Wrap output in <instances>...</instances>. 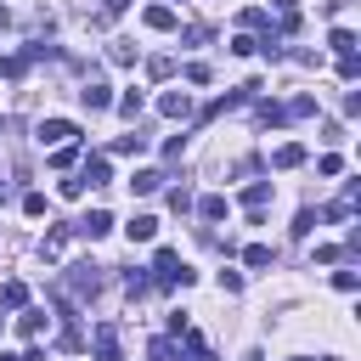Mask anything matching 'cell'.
<instances>
[{"instance_id":"cell-1","label":"cell","mask_w":361,"mask_h":361,"mask_svg":"<svg viewBox=\"0 0 361 361\" xmlns=\"http://www.w3.org/2000/svg\"><path fill=\"white\" fill-rule=\"evenodd\" d=\"M152 271H158V282H180V288H192V271L180 265V254H175V248H158Z\"/></svg>"},{"instance_id":"cell-2","label":"cell","mask_w":361,"mask_h":361,"mask_svg":"<svg viewBox=\"0 0 361 361\" xmlns=\"http://www.w3.org/2000/svg\"><path fill=\"white\" fill-rule=\"evenodd\" d=\"M90 344H96V361H124L118 355V322H96Z\"/></svg>"},{"instance_id":"cell-3","label":"cell","mask_w":361,"mask_h":361,"mask_svg":"<svg viewBox=\"0 0 361 361\" xmlns=\"http://www.w3.org/2000/svg\"><path fill=\"white\" fill-rule=\"evenodd\" d=\"M73 135H79L73 118H45V124H39V147H62V141H73Z\"/></svg>"},{"instance_id":"cell-4","label":"cell","mask_w":361,"mask_h":361,"mask_svg":"<svg viewBox=\"0 0 361 361\" xmlns=\"http://www.w3.org/2000/svg\"><path fill=\"white\" fill-rule=\"evenodd\" d=\"M68 271H73V276H68V282H73V293H79V299H85V293L96 299V288H102V265H90V259H85V265H68Z\"/></svg>"},{"instance_id":"cell-5","label":"cell","mask_w":361,"mask_h":361,"mask_svg":"<svg viewBox=\"0 0 361 361\" xmlns=\"http://www.w3.org/2000/svg\"><path fill=\"white\" fill-rule=\"evenodd\" d=\"M73 231H79V237H90V243H96V237H107V231H113V214H107V209H90V214H85V220H79V226H73Z\"/></svg>"},{"instance_id":"cell-6","label":"cell","mask_w":361,"mask_h":361,"mask_svg":"<svg viewBox=\"0 0 361 361\" xmlns=\"http://www.w3.org/2000/svg\"><path fill=\"white\" fill-rule=\"evenodd\" d=\"M158 113H164V118H186V113H192V96H186V90H164V96H158Z\"/></svg>"},{"instance_id":"cell-7","label":"cell","mask_w":361,"mask_h":361,"mask_svg":"<svg viewBox=\"0 0 361 361\" xmlns=\"http://www.w3.org/2000/svg\"><path fill=\"white\" fill-rule=\"evenodd\" d=\"M79 102H85V107H90V113H102V107H113V90H107V85H102V79H90V85H85V90H79Z\"/></svg>"},{"instance_id":"cell-8","label":"cell","mask_w":361,"mask_h":361,"mask_svg":"<svg viewBox=\"0 0 361 361\" xmlns=\"http://www.w3.org/2000/svg\"><path fill=\"white\" fill-rule=\"evenodd\" d=\"M141 23H147V28H158V34H169V28H175V6H147V11H141Z\"/></svg>"},{"instance_id":"cell-9","label":"cell","mask_w":361,"mask_h":361,"mask_svg":"<svg viewBox=\"0 0 361 361\" xmlns=\"http://www.w3.org/2000/svg\"><path fill=\"white\" fill-rule=\"evenodd\" d=\"M271 164H276V169H299V164H305V147H299V141H282V147L271 152Z\"/></svg>"},{"instance_id":"cell-10","label":"cell","mask_w":361,"mask_h":361,"mask_svg":"<svg viewBox=\"0 0 361 361\" xmlns=\"http://www.w3.org/2000/svg\"><path fill=\"white\" fill-rule=\"evenodd\" d=\"M271 259H276V248H271V243H248V248H243V265H248V271H265Z\"/></svg>"},{"instance_id":"cell-11","label":"cell","mask_w":361,"mask_h":361,"mask_svg":"<svg viewBox=\"0 0 361 361\" xmlns=\"http://www.w3.org/2000/svg\"><path fill=\"white\" fill-rule=\"evenodd\" d=\"M0 305H6V310H23V305H28V282H17V276L0 282Z\"/></svg>"},{"instance_id":"cell-12","label":"cell","mask_w":361,"mask_h":361,"mask_svg":"<svg viewBox=\"0 0 361 361\" xmlns=\"http://www.w3.org/2000/svg\"><path fill=\"white\" fill-rule=\"evenodd\" d=\"M243 203H248V214H259V209L271 203V180H248V192H243Z\"/></svg>"},{"instance_id":"cell-13","label":"cell","mask_w":361,"mask_h":361,"mask_svg":"<svg viewBox=\"0 0 361 361\" xmlns=\"http://www.w3.org/2000/svg\"><path fill=\"white\" fill-rule=\"evenodd\" d=\"M124 231H130V243H152V237H158V220H152V214H135Z\"/></svg>"},{"instance_id":"cell-14","label":"cell","mask_w":361,"mask_h":361,"mask_svg":"<svg viewBox=\"0 0 361 361\" xmlns=\"http://www.w3.org/2000/svg\"><path fill=\"white\" fill-rule=\"evenodd\" d=\"M62 248H68V226H51L45 243H39V254H45V259H62Z\"/></svg>"},{"instance_id":"cell-15","label":"cell","mask_w":361,"mask_h":361,"mask_svg":"<svg viewBox=\"0 0 361 361\" xmlns=\"http://www.w3.org/2000/svg\"><path fill=\"white\" fill-rule=\"evenodd\" d=\"M158 186H164V175H158V169H135V175H130V192H141V197H147V192H158Z\"/></svg>"},{"instance_id":"cell-16","label":"cell","mask_w":361,"mask_h":361,"mask_svg":"<svg viewBox=\"0 0 361 361\" xmlns=\"http://www.w3.org/2000/svg\"><path fill=\"white\" fill-rule=\"evenodd\" d=\"M17 333H23V338H39V333H45V310H23V316H17Z\"/></svg>"},{"instance_id":"cell-17","label":"cell","mask_w":361,"mask_h":361,"mask_svg":"<svg viewBox=\"0 0 361 361\" xmlns=\"http://www.w3.org/2000/svg\"><path fill=\"white\" fill-rule=\"evenodd\" d=\"M79 180H90V186H107V180H113V169H107V158H90Z\"/></svg>"},{"instance_id":"cell-18","label":"cell","mask_w":361,"mask_h":361,"mask_svg":"<svg viewBox=\"0 0 361 361\" xmlns=\"http://www.w3.org/2000/svg\"><path fill=\"white\" fill-rule=\"evenodd\" d=\"M197 214H203V220H226V214H231V203H226V197H214V192H209V197H203V203H197Z\"/></svg>"},{"instance_id":"cell-19","label":"cell","mask_w":361,"mask_h":361,"mask_svg":"<svg viewBox=\"0 0 361 361\" xmlns=\"http://www.w3.org/2000/svg\"><path fill=\"white\" fill-rule=\"evenodd\" d=\"M113 107H118V113H124V118H135V113H141V107H147V96H141V90H124V96H118V102H113Z\"/></svg>"},{"instance_id":"cell-20","label":"cell","mask_w":361,"mask_h":361,"mask_svg":"<svg viewBox=\"0 0 361 361\" xmlns=\"http://www.w3.org/2000/svg\"><path fill=\"white\" fill-rule=\"evenodd\" d=\"M113 152H147V135H141V130H130V135H118V141H113Z\"/></svg>"},{"instance_id":"cell-21","label":"cell","mask_w":361,"mask_h":361,"mask_svg":"<svg viewBox=\"0 0 361 361\" xmlns=\"http://www.w3.org/2000/svg\"><path fill=\"white\" fill-rule=\"evenodd\" d=\"M51 164H56V169H73V164H79V147H73V141H62V147L51 152Z\"/></svg>"},{"instance_id":"cell-22","label":"cell","mask_w":361,"mask_h":361,"mask_svg":"<svg viewBox=\"0 0 361 361\" xmlns=\"http://www.w3.org/2000/svg\"><path fill=\"white\" fill-rule=\"evenodd\" d=\"M310 113H316V96H293L288 102V118H310Z\"/></svg>"},{"instance_id":"cell-23","label":"cell","mask_w":361,"mask_h":361,"mask_svg":"<svg viewBox=\"0 0 361 361\" xmlns=\"http://www.w3.org/2000/svg\"><path fill=\"white\" fill-rule=\"evenodd\" d=\"M327 45L344 56V51H355V34H350V28H333V39H327Z\"/></svg>"},{"instance_id":"cell-24","label":"cell","mask_w":361,"mask_h":361,"mask_svg":"<svg viewBox=\"0 0 361 361\" xmlns=\"http://www.w3.org/2000/svg\"><path fill=\"white\" fill-rule=\"evenodd\" d=\"M107 56H113L118 68H130V62H135V45H124V39H118V45H107Z\"/></svg>"},{"instance_id":"cell-25","label":"cell","mask_w":361,"mask_h":361,"mask_svg":"<svg viewBox=\"0 0 361 361\" xmlns=\"http://www.w3.org/2000/svg\"><path fill=\"white\" fill-rule=\"evenodd\" d=\"M186 79H192V85H209L214 73H209V62H186Z\"/></svg>"},{"instance_id":"cell-26","label":"cell","mask_w":361,"mask_h":361,"mask_svg":"<svg viewBox=\"0 0 361 361\" xmlns=\"http://www.w3.org/2000/svg\"><path fill=\"white\" fill-rule=\"evenodd\" d=\"M310 226H316V209H299V220H293V237H310Z\"/></svg>"},{"instance_id":"cell-27","label":"cell","mask_w":361,"mask_h":361,"mask_svg":"<svg viewBox=\"0 0 361 361\" xmlns=\"http://www.w3.org/2000/svg\"><path fill=\"white\" fill-rule=\"evenodd\" d=\"M333 288H338V293H355V288H361V276H355V271H338V276H333Z\"/></svg>"},{"instance_id":"cell-28","label":"cell","mask_w":361,"mask_h":361,"mask_svg":"<svg viewBox=\"0 0 361 361\" xmlns=\"http://www.w3.org/2000/svg\"><path fill=\"white\" fill-rule=\"evenodd\" d=\"M338 73H344V79H355V73H361V62H355V51H344V56H338Z\"/></svg>"},{"instance_id":"cell-29","label":"cell","mask_w":361,"mask_h":361,"mask_svg":"<svg viewBox=\"0 0 361 361\" xmlns=\"http://www.w3.org/2000/svg\"><path fill=\"white\" fill-rule=\"evenodd\" d=\"M23 214H45V192H28L23 197Z\"/></svg>"},{"instance_id":"cell-30","label":"cell","mask_w":361,"mask_h":361,"mask_svg":"<svg viewBox=\"0 0 361 361\" xmlns=\"http://www.w3.org/2000/svg\"><path fill=\"white\" fill-rule=\"evenodd\" d=\"M124 288H130V293H135V299H141V293H147V288H152V282H147V276H141V271H130V276H124Z\"/></svg>"},{"instance_id":"cell-31","label":"cell","mask_w":361,"mask_h":361,"mask_svg":"<svg viewBox=\"0 0 361 361\" xmlns=\"http://www.w3.org/2000/svg\"><path fill=\"white\" fill-rule=\"evenodd\" d=\"M220 293H243V276L237 271H220Z\"/></svg>"},{"instance_id":"cell-32","label":"cell","mask_w":361,"mask_h":361,"mask_svg":"<svg viewBox=\"0 0 361 361\" xmlns=\"http://www.w3.org/2000/svg\"><path fill=\"white\" fill-rule=\"evenodd\" d=\"M124 6H130V0H102V11H107V17H113V11H124Z\"/></svg>"},{"instance_id":"cell-33","label":"cell","mask_w":361,"mask_h":361,"mask_svg":"<svg viewBox=\"0 0 361 361\" xmlns=\"http://www.w3.org/2000/svg\"><path fill=\"white\" fill-rule=\"evenodd\" d=\"M17 361H45V355H39V350H23V355H17Z\"/></svg>"}]
</instances>
